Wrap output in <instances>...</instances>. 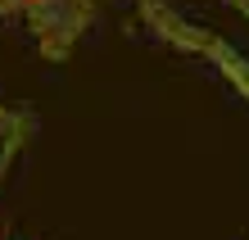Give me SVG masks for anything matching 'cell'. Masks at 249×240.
<instances>
[{"instance_id": "obj_1", "label": "cell", "mask_w": 249, "mask_h": 240, "mask_svg": "<svg viewBox=\"0 0 249 240\" xmlns=\"http://www.w3.org/2000/svg\"><path fill=\"white\" fill-rule=\"evenodd\" d=\"M23 5H41V0H23Z\"/></svg>"}]
</instances>
